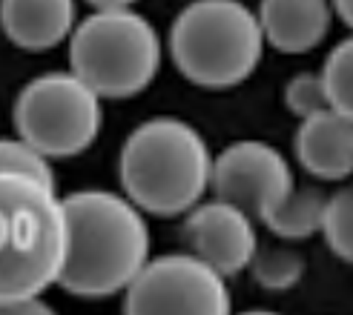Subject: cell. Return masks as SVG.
<instances>
[{"instance_id":"obj_2","label":"cell","mask_w":353,"mask_h":315,"mask_svg":"<svg viewBox=\"0 0 353 315\" xmlns=\"http://www.w3.org/2000/svg\"><path fill=\"white\" fill-rule=\"evenodd\" d=\"M121 186L144 215L175 218L201 204L213 155L201 132L181 118H150L121 146Z\"/></svg>"},{"instance_id":"obj_16","label":"cell","mask_w":353,"mask_h":315,"mask_svg":"<svg viewBox=\"0 0 353 315\" xmlns=\"http://www.w3.org/2000/svg\"><path fill=\"white\" fill-rule=\"evenodd\" d=\"M322 75L327 83L330 107L353 120V38L342 41L327 55Z\"/></svg>"},{"instance_id":"obj_17","label":"cell","mask_w":353,"mask_h":315,"mask_svg":"<svg viewBox=\"0 0 353 315\" xmlns=\"http://www.w3.org/2000/svg\"><path fill=\"white\" fill-rule=\"evenodd\" d=\"M285 107L302 120L310 118L322 109H330V95H327V83L322 72H302L296 75L288 89H285Z\"/></svg>"},{"instance_id":"obj_20","label":"cell","mask_w":353,"mask_h":315,"mask_svg":"<svg viewBox=\"0 0 353 315\" xmlns=\"http://www.w3.org/2000/svg\"><path fill=\"white\" fill-rule=\"evenodd\" d=\"M333 9H336V14L342 17V21L353 29V0H330Z\"/></svg>"},{"instance_id":"obj_9","label":"cell","mask_w":353,"mask_h":315,"mask_svg":"<svg viewBox=\"0 0 353 315\" xmlns=\"http://www.w3.org/2000/svg\"><path fill=\"white\" fill-rule=\"evenodd\" d=\"M184 238L190 252L207 261L224 278L239 275L250 267V261L259 250L253 218L230 201H210L196 204L187 213Z\"/></svg>"},{"instance_id":"obj_5","label":"cell","mask_w":353,"mask_h":315,"mask_svg":"<svg viewBox=\"0 0 353 315\" xmlns=\"http://www.w3.org/2000/svg\"><path fill=\"white\" fill-rule=\"evenodd\" d=\"M72 72L101 98L144 92L161 69V38L144 14L130 6L95 9L69 34Z\"/></svg>"},{"instance_id":"obj_10","label":"cell","mask_w":353,"mask_h":315,"mask_svg":"<svg viewBox=\"0 0 353 315\" xmlns=\"http://www.w3.org/2000/svg\"><path fill=\"white\" fill-rule=\"evenodd\" d=\"M296 158L313 178L345 181L353 175V120L333 107L302 118L296 132Z\"/></svg>"},{"instance_id":"obj_8","label":"cell","mask_w":353,"mask_h":315,"mask_svg":"<svg viewBox=\"0 0 353 315\" xmlns=\"http://www.w3.org/2000/svg\"><path fill=\"white\" fill-rule=\"evenodd\" d=\"M210 186L250 218L264 221L270 209L293 189L288 158L264 141H236L213 158Z\"/></svg>"},{"instance_id":"obj_7","label":"cell","mask_w":353,"mask_h":315,"mask_svg":"<svg viewBox=\"0 0 353 315\" xmlns=\"http://www.w3.org/2000/svg\"><path fill=\"white\" fill-rule=\"evenodd\" d=\"M230 307L227 278L192 252L147 261L123 290V312L132 315H224Z\"/></svg>"},{"instance_id":"obj_12","label":"cell","mask_w":353,"mask_h":315,"mask_svg":"<svg viewBox=\"0 0 353 315\" xmlns=\"http://www.w3.org/2000/svg\"><path fill=\"white\" fill-rule=\"evenodd\" d=\"M0 26L21 49H52L75 29V0H0Z\"/></svg>"},{"instance_id":"obj_18","label":"cell","mask_w":353,"mask_h":315,"mask_svg":"<svg viewBox=\"0 0 353 315\" xmlns=\"http://www.w3.org/2000/svg\"><path fill=\"white\" fill-rule=\"evenodd\" d=\"M0 172H21V175H32V178H41L46 184H55L49 158L32 144H26L21 135L0 138Z\"/></svg>"},{"instance_id":"obj_21","label":"cell","mask_w":353,"mask_h":315,"mask_svg":"<svg viewBox=\"0 0 353 315\" xmlns=\"http://www.w3.org/2000/svg\"><path fill=\"white\" fill-rule=\"evenodd\" d=\"M92 9H121V6H132L135 0H86Z\"/></svg>"},{"instance_id":"obj_15","label":"cell","mask_w":353,"mask_h":315,"mask_svg":"<svg viewBox=\"0 0 353 315\" xmlns=\"http://www.w3.org/2000/svg\"><path fill=\"white\" fill-rule=\"evenodd\" d=\"M250 270L264 290H290L299 284V278H302L305 261L299 252L281 250V247H268V250H256Z\"/></svg>"},{"instance_id":"obj_14","label":"cell","mask_w":353,"mask_h":315,"mask_svg":"<svg viewBox=\"0 0 353 315\" xmlns=\"http://www.w3.org/2000/svg\"><path fill=\"white\" fill-rule=\"evenodd\" d=\"M330 252L342 258L345 264H353V186L339 189L325 204L322 230Z\"/></svg>"},{"instance_id":"obj_4","label":"cell","mask_w":353,"mask_h":315,"mask_svg":"<svg viewBox=\"0 0 353 315\" xmlns=\"http://www.w3.org/2000/svg\"><path fill=\"white\" fill-rule=\"evenodd\" d=\"M175 69L204 89H230L247 80L264 55L259 14L241 0H192L170 29Z\"/></svg>"},{"instance_id":"obj_1","label":"cell","mask_w":353,"mask_h":315,"mask_svg":"<svg viewBox=\"0 0 353 315\" xmlns=\"http://www.w3.org/2000/svg\"><path fill=\"white\" fill-rule=\"evenodd\" d=\"M63 201L66 247L58 284L78 298L123 292L150 261L144 213L107 189H81Z\"/></svg>"},{"instance_id":"obj_6","label":"cell","mask_w":353,"mask_h":315,"mask_svg":"<svg viewBox=\"0 0 353 315\" xmlns=\"http://www.w3.org/2000/svg\"><path fill=\"white\" fill-rule=\"evenodd\" d=\"M101 100L75 72H46L14 100L17 135L46 158L81 155L101 132Z\"/></svg>"},{"instance_id":"obj_11","label":"cell","mask_w":353,"mask_h":315,"mask_svg":"<svg viewBox=\"0 0 353 315\" xmlns=\"http://www.w3.org/2000/svg\"><path fill=\"white\" fill-rule=\"evenodd\" d=\"M256 14L264 43L285 55H302L325 41L333 21V3L330 0H261Z\"/></svg>"},{"instance_id":"obj_19","label":"cell","mask_w":353,"mask_h":315,"mask_svg":"<svg viewBox=\"0 0 353 315\" xmlns=\"http://www.w3.org/2000/svg\"><path fill=\"white\" fill-rule=\"evenodd\" d=\"M34 312H49V307L41 301V295H26V298L0 301V315H34Z\"/></svg>"},{"instance_id":"obj_13","label":"cell","mask_w":353,"mask_h":315,"mask_svg":"<svg viewBox=\"0 0 353 315\" xmlns=\"http://www.w3.org/2000/svg\"><path fill=\"white\" fill-rule=\"evenodd\" d=\"M325 204L327 195H322V189H290L285 198H281L270 215L264 218L268 230L285 241H302L310 238L322 230V218H325Z\"/></svg>"},{"instance_id":"obj_3","label":"cell","mask_w":353,"mask_h":315,"mask_svg":"<svg viewBox=\"0 0 353 315\" xmlns=\"http://www.w3.org/2000/svg\"><path fill=\"white\" fill-rule=\"evenodd\" d=\"M63 247L66 221L55 184L0 172V301L58 284Z\"/></svg>"}]
</instances>
